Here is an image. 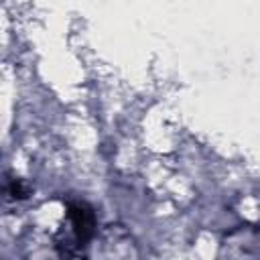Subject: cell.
<instances>
[{"label": "cell", "mask_w": 260, "mask_h": 260, "mask_svg": "<svg viewBox=\"0 0 260 260\" xmlns=\"http://www.w3.org/2000/svg\"><path fill=\"white\" fill-rule=\"evenodd\" d=\"M71 219H73V225H75V236L79 242H85L91 232H93V215L89 209H85V205L77 203V205H71V211H69Z\"/></svg>", "instance_id": "1"}]
</instances>
